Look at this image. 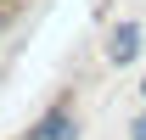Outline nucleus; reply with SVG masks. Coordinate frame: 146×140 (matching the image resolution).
I'll return each mask as SVG.
<instances>
[{
  "label": "nucleus",
  "instance_id": "20e7f679",
  "mask_svg": "<svg viewBox=\"0 0 146 140\" xmlns=\"http://www.w3.org/2000/svg\"><path fill=\"white\" fill-rule=\"evenodd\" d=\"M141 95H146V84H141Z\"/></svg>",
  "mask_w": 146,
  "mask_h": 140
},
{
  "label": "nucleus",
  "instance_id": "f03ea898",
  "mask_svg": "<svg viewBox=\"0 0 146 140\" xmlns=\"http://www.w3.org/2000/svg\"><path fill=\"white\" fill-rule=\"evenodd\" d=\"M28 140H73V118H68V112H51Z\"/></svg>",
  "mask_w": 146,
  "mask_h": 140
},
{
  "label": "nucleus",
  "instance_id": "7ed1b4c3",
  "mask_svg": "<svg viewBox=\"0 0 146 140\" xmlns=\"http://www.w3.org/2000/svg\"><path fill=\"white\" fill-rule=\"evenodd\" d=\"M129 135H135V140H146V118H135V129H129Z\"/></svg>",
  "mask_w": 146,
  "mask_h": 140
},
{
  "label": "nucleus",
  "instance_id": "f257e3e1",
  "mask_svg": "<svg viewBox=\"0 0 146 140\" xmlns=\"http://www.w3.org/2000/svg\"><path fill=\"white\" fill-rule=\"evenodd\" d=\"M107 51H112V62H135V51H141V28H135V22H124V28H112Z\"/></svg>",
  "mask_w": 146,
  "mask_h": 140
}]
</instances>
